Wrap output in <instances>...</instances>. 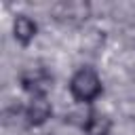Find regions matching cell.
<instances>
[{"label": "cell", "instance_id": "6da1fadb", "mask_svg": "<svg viewBox=\"0 0 135 135\" xmlns=\"http://www.w3.org/2000/svg\"><path fill=\"white\" fill-rule=\"evenodd\" d=\"M68 91L78 105H93L103 93V82L95 68L82 65L72 74Z\"/></svg>", "mask_w": 135, "mask_h": 135}, {"label": "cell", "instance_id": "7a4b0ae2", "mask_svg": "<svg viewBox=\"0 0 135 135\" xmlns=\"http://www.w3.org/2000/svg\"><path fill=\"white\" fill-rule=\"evenodd\" d=\"M53 82H55L53 74L42 65L25 68L19 74V84L30 97H49V93L53 89Z\"/></svg>", "mask_w": 135, "mask_h": 135}, {"label": "cell", "instance_id": "3957f363", "mask_svg": "<svg viewBox=\"0 0 135 135\" xmlns=\"http://www.w3.org/2000/svg\"><path fill=\"white\" fill-rule=\"evenodd\" d=\"M91 11H93V6L86 0H61V2H55L51 6V15L57 21L72 23V25L86 21L91 17Z\"/></svg>", "mask_w": 135, "mask_h": 135}, {"label": "cell", "instance_id": "277c9868", "mask_svg": "<svg viewBox=\"0 0 135 135\" xmlns=\"http://www.w3.org/2000/svg\"><path fill=\"white\" fill-rule=\"evenodd\" d=\"M53 116V105L49 97H30L25 105V127H42Z\"/></svg>", "mask_w": 135, "mask_h": 135}, {"label": "cell", "instance_id": "5b68a950", "mask_svg": "<svg viewBox=\"0 0 135 135\" xmlns=\"http://www.w3.org/2000/svg\"><path fill=\"white\" fill-rule=\"evenodd\" d=\"M36 36H38V23L30 15H17L13 19V38L17 44L27 46L34 42Z\"/></svg>", "mask_w": 135, "mask_h": 135}, {"label": "cell", "instance_id": "8992f818", "mask_svg": "<svg viewBox=\"0 0 135 135\" xmlns=\"http://www.w3.org/2000/svg\"><path fill=\"white\" fill-rule=\"evenodd\" d=\"M114 129V122L112 118L105 114V112H99L95 108H91L89 112V118L82 127V133L84 135H110Z\"/></svg>", "mask_w": 135, "mask_h": 135}]
</instances>
